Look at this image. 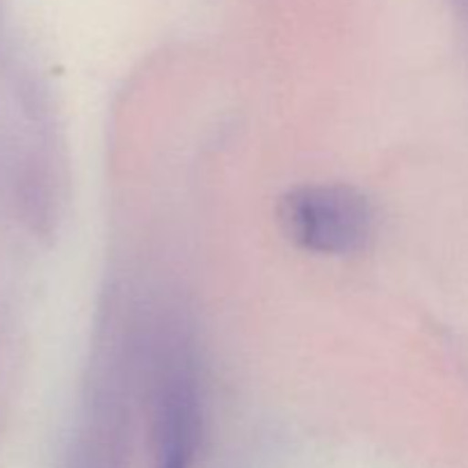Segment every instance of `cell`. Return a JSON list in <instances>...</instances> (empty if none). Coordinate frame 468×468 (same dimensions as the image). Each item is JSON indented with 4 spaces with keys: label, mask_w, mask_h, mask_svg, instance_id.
<instances>
[{
    "label": "cell",
    "mask_w": 468,
    "mask_h": 468,
    "mask_svg": "<svg viewBox=\"0 0 468 468\" xmlns=\"http://www.w3.org/2000/svg\"><path fill=\"white\" fill-rule=\"evenodd\" d=\"M452 7H455V12L460 14L462 21L468 23V0H452Z\"/></svg>",
    "instance_id": "3957f363"
},
{
    "label": "cell",
    "mask_w": 468,
    "mask_h": 468,
    "mask_svg": "<svg viewBox=\"0 0 468 468\" xmlns=\"http://www.w3.org/2000/svg\"><path fill=\"white\" fill-rule=\"evenodd\" d=\"M277 219L292 245L323 256L356 254L375 233L368 197L343 183L292 187L279 199Z\"/></svg>",
    "instance_id": "7a4b0ae2"
},
{
    "label": "cell",
    "mask_w": 468,
    "mask_h": 468,
    "mask_svg": "<svg viewBox=\"0 0 468 468\" xmlns=\"http://www.w3.org/2000/svg\"><path fill=\"white\" fill-rule=\"evenodd\" d=\"M158 327L149 350L155 468H195L204 434L195 350L183 323Z\"/></svg>",
    "instance_id": "6da1fadb"
}]
</instances>
